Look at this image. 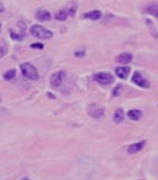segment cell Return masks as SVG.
<instances>
[{
    "label": "cell",
    "instance_id": "12",
    "mask_svg": "<svg viewBox=\"0 0 158 180\" xmlns=\"http://www.w3.org/2000/svg\"><path fill=\"white\" fill-rule=\"evenodd\" d=\"M67 17H69V10H67V9H61L60 11H57V13H56V20L63 22V20H66Z\"/></svg>",
    "mask_w": 158,
    "mask_h": 180
},
{
    "label": "cell",
    "instance_id": "6",
    "mask_svg": "<svg viewBox=\"0 0 158 180\" xmlns=\"http://www.w3.org/2000/svg\"><path fill=\"white\" fill-rule=\"evenodd\" d=\"M115 74L120 79H127L130 74V66H120L115 69Z\"/></svg>",
    "mask_w": 158,
    "mask_h": 180
},
{
    "label": "cell",
    "instance_id": "15",
    "mask_svg": "<svg viewBox=\"0 0 158 180\" xmlns=\"http://www.w3.org/2000/svg\"><path fill=\"white\" fill-rule=\"evenodd\" d=\"M147 11L150 15L154 16V17L158 19V6L157 4H150V6H147Z\"/></svg>",
    "mask_w": 158,
    "mask_h": 180
},
{
    "label": "cell",
    "instance_id": "24",
    "mask_svg": "<svg viewBox=\"0 0 158 180\" xmlns=\"http://www.w3.org/2000/svg\"><path fill=\"white\" fill-rule=\"evenodd\" d=\"M0 30H2V24H0Z\"/></svg>",
    "mask_w": 158,
    "mask_h": 180
},
{
    "label": "cell",
    "instance_id": "19",
    "mask_svg": "<svg viewBox=\"0 0 158 180\" xmlns=\"http://www.w3.org/2000/svg\"><path fill=\"white\" fill-rule=\"evenodd\" d=\"M121 86H117V87H115V90H114V96H118L120 94V93H121Z\"/></svg>",
    "mask_w": 158,
    "mask_h": 180
},
{
    "label": "cell",
    "instance_id": "17",
    "mask_svg": "<svg viewBox=\"0 0 158 180\" xmlns=\"http://www.w3.org/2000/svg\"><path fill=\"white\" fill-rule=\"evenodd\" d=\"M147 26H150V27H151V33H152V36L157 37V33H155V27L152 26V23H151L150 20H147Z\"/></svg>",
    "mask_w": 158,
    "mask_h": 180
},
{
    "label": "cell",
    "instance_id": "7",
    "mask_svg": "<svg viewBox=\"0 0 158 180\" xmlns=\"http://www.w3.org/2000/svg\"><path fill=\"white\" fill-rule=\"evenodd\" d=\"M131 60H132V55H130V53H123V55L115 57V62L121 63V64H128Z\"/></svg>",
    "mask_w": 158,
    "mask_h": 180
},
{
    "label": "cell",
    "instance_id": "9",
    "mask_svg": "<svg viewBox=\"0 0 158 180\" xmlns=\"http://www.w3.org/2000/svg\"><path fill=\"white\" fill-rule=\"evenodd\" d=\"M104 114V110L101 109V107H97V106H91L90 107V116H93V117H101Z\"/></svg>",
    "mask_w": 158,
    "mask_h": 180
},
{
    "label": "cell",
    "instance_id": "13",
    "mask_svg": "<svg viewBox=\"0 0 158 180\" xmlns=\"http://www.w3.org/2000/svg\"><path fill=\"white\" fill-rule=\"evenodd\" d=\"M127 116H128V119H131V120H140L143 113H141L140 110H130L128 113H127Z\"/></svg>",
    "mask_w": 158,
    "mask_h": 180
},
{
    "label": "cell",
    "instance_id": "23",
    "mask_svg": "<svg viewBox=\"0 0 158 180\" xmlns=\"http://www.w3.org/2000/svg\"><path fill=\"white\" fill-rule=\"evenodd\" d=\"M22 180H29V179H22Z\"/></svg>",
    "mask_w": 158,
    "mask_h": 180
},
{
    "label": "cell",
    "instance_id": "11",
    "mask_svg": "<svg viewBox=\"0 0 158 180\" xmlns=\"http://www.w3.org/2000/svg\"><path fill=\"white\" fill-rule=\"evenodd\" d=\"M85 19H91V20H100V17H101V11L100 10H93V11H88V13H85L84 15Z\"/></svg>",
    "mask_w": 158,
    "mask_h": 180
},
{
    "label": "cell",
    "instance_id": "14",
    "mask_svg": "<svg viewBox=\"0 0 158 180\" xmlns=\"http://www.w3.org/2000/svg\"><path fill=\"white\" fill-rule=\"evenodd\" d=\"M124 119V110L123 109H117L114 113V123H121Z\"/></svg>",
    "mask_w": 158,
    "mask_h": 180
},
{
    "label": "cell",
    "instance_id": "3",
    "mask_svg": "<svg viewBox=\"0 0 158 180\" xmlns=\"http://www.w3.org/2000/svg\"><path fill=\"white\" fill-rule=\"evenodd\" d=\"M94 80L97 83H100V85L107 86V85H111L114 81V77L111 76L110 73H97V74H94Z\"/></svg>",
    "mask_w": 158,
    "mask_h": 180
},
{
    "label": "cell",
    "instance_id": "18",
    "mask_svg": "<svg viewBox=\"0 0 158 180\" xmlns=\"http://www.w3.org/2000/svg\"><path fill=\"white\" fill-rule=\"evenodd\" d=\"M6 50H7L6 46H0V57H3V56L6 55Z\"/></svg>",
    "mask_w": 158,
    "mask_h": 180
},
{
    "label": "cell",
    "instance_id": "2",
    "mask_svg": "<svg viewBox=\"0 0 158 180\" xmlns=\"http://www.w3.org/2000/svg\"><path fill=\"white\" fill-rule=\"evenodd\" d=\"M20 70H22L23 76L27 77L29 80H37L39 79V73H37L36 67L33 64H30V63H22L20 64Z\"/></svg>",
    "mask_w": 158,
    "mask_h": 180
},
{
    "label": "cell",
    "instance_id": "22",
    "mask_svg": "<svg viewBox=\"0 0 158 180\" xmlns=\"http://www.w3.org/2000/svg\"><path fill=\"white\" fill-rule=\"evenodd\" d=\"M0 11H4V7L2 6V4H0Z\"/></svg>",
    "mask_w": 158,
    "mask_h": 180
},
{
    "label": "cell",
    "instance_id": "20",
    "mask_svg": "<svg viewBox=\"0 0 158 180\" xmlns=\"http://www.w3.org/2000/svg\"><path fill=\"white\" fill-rule=\"evenodd\" d=\"M76 56H77V57H83V56H84V50H81V51H76Z\"/></svg>",
    "mask_w": 158,
    "mask_h": 180
},
{
    "label": "cell",
    "instance_id": "10",
    "mask_svg": "<svg viewBox=\"0 0 158 180\" xmlns=\"http://www.w3.org/2000/svg\"><path fill=\"white\" fill-rule=\"evenodd\" d=\"M145 146V142H138V143H134V144H131V146L128 147V153H137V151H140L143 147Z\"/></svg>",
    "mask_w": 158,
    "mask_h": 180
},
{
    "label": "cell",
    "instance_id": "16",
    "mask_svg": "<svg viewBox=\"0 0 158 180\" xmlns=\"http://www.w3.org/2000/svg\"><path fill=\"white\" fill-rule=\"evenodd\" d=\"M3 77L6 79V80H13V79L16 77V70L15 69H10V70H7V72H4Z\"/></svg>",
    "mask_w": 158,
    "mask_h": 180
},
{
    "label": "cell",
    "instance_id": "4",
    "mask_svg": "<svg viewBox=\"0 0 158 180\" xmlns=\"http://www.w3.org/2000/svg\"><path fill=\"white\" fill-rule=\"evenodd\" d=\"M132 81H134L137 86H140V87H144V89L150 87V81H148L141 73H138V72L134 73V76H132Z\"/></svg>",
    "mask_w": 158,
    "mask_h": 180
},
{
    "label": "cell",
    "instance_id": "21",
    "mask_svg": "<svg viewBox=\"0 0 158 180\" xmlns=\"http://www.w3.org/2000/svg\"><path fill=\"white\" fill-rule=\"evenodd\" d=\"M31 47H36V49H43V44H31Z\"/></svg>",
    "mask_w": 158,
    "mask_h": 180
},
{
    "label": "cell",
    "instance_id": "1",
    "mask_svg": "<svg viewBox=\"0 0 158 180\" xmlns=\"http://www.w3.org/2000/svg\"><path fill=\"white\" fill-rule=\"evenodd\" d=\"M30 34L34 37H39V39H52L53 37V32L52 30L46 29L40 24H33L30 27Z\"/></svg>",
    "mask_w": 158,
    "mask_h": 180
},
{
    "label": "cell",
    "instance_id": "8",
    "mask_svg": "<svg viewBox=\"0 0 158 180\" xmlns=\"http://www.w3.org/2000/svg\"><path fill=\"white\" fill-rule=\"evenodd\" d=\"M36 17L39 19V20H41V22H47V20H50V19H52V15H50L47 10L40 9V10H37Z\"/></svg>",
    "mask_w": 158,
    "mask_h": 180
},
{
    "label": "cell",
    "instance_id": "5",
    "mask_svg": "<svg viewBox=\"0 0 158 180\" xmlns=\"http://www.w3.org/2000/svg\"><path fill=\"white\" fill-rule=\"evenodd\" d=\"M64 76H66L64 72H56V73H53L52 77H50V85H52L53 87H59V86L61 85Z\"/></svg>",
    "mask_w": 158,
    "mask_h": 180
}]
</instances>
